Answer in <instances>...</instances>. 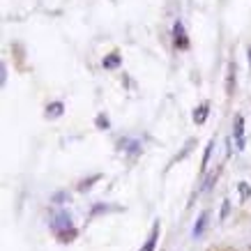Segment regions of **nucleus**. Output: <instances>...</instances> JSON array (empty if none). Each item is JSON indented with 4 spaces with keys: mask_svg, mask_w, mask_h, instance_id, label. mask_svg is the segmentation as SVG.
<instances>
[{
    "mask_svg": "<svg viewBox=\"0 0 251 251\" xmlns=\"http://www.w3.org/2000/svg\"><path fill=\"white\" fill-rule=\"evenodd\" d=\"M51 230L55 233V237H58L60 242H72V240L76 237L72 217H69V212H65V210H60V212H55L53 217H51Z\"/></svg>",
    "mask_w": 251,
    "mask_h": 251,
    "instance_id": "f257e3e1",
    "label": "nucleus"
},
{
    "mask_svg": "<svg viewBox=\"0 0 251 251\" xmlns=\"http://www.w3.org/2000/svg\"><path fill=\"white\" fill-rule=\"evenodd\" d=\"M173 39H175V46H177V49H182V51H187V49H189V39H187V30H184L182 21H175V25H173Z\"/></svg>",
    "mask_w": 251,
    "mask_h": 251,
    "instance_id": "f03ea898",
    "label": "nucleus"
},
{
    "mask_svg": "<svg viewBox=\"0 0 251 251\" xmlns=\"http://www.w3.org/2000/svg\"><path fill=\"white\" fill-rule=\"evenodd\" d=\"M233 136H235V141H237V148L244 150V120L240 113H237L235 120H233Z\"/></svg>",
    "mask_w": 251,
    "mask_h": 251,
    "instance_id": "7ed1b4c3",
    "label": "nucleus"
},
{
    "mask_svg": "<svg viewBox=\"0 0 251 251\" xmlns=\"http://www.w3.org/2000/svg\"><path fill=\"white\" fill-rule=\"evenodd\" d=\"M157 240H159V221H154L152 224V230H150V235H148V240H145V244H143V249L141 251H154Z\"/></svg>",
    "mask_w": 251,
    "mask_h": 251,
    "instance_id": "20e7f679",
    "label": "nucleus"
},
{
    "mask_svg": "<svg viewBox=\"0 0 251 251\" xmlns=\"http://www.w3.org/2000/svg\"><path fill=\"white\" fill-rule=\"evenodd\" d=\"M207 111H210V104H207V101H203V104H201V106L194 111V122H196V125H205Z\"/></svg>",
    "mask_w": 251,
    "mask_h": 251,
    "instance_id": "39448f33",
    "label": "nucleus"
},
{
    "mask_svg": "<svg viewBox=\"0 0 251 251\" xmlns=\"http://www.w3.org/2000/svg\"><path fill=\"white\" fill-rule=\"evenodd\" d=\"M207 217H210L207 212H201V214H198L196 226H194V237H201V235H203V230H205V226H207Z\"/></svg>",
    "mask_w": 251,
    "mask_h": 251,
    "instance_id": "423d86ee",
    "label": "nucleus"
},
{
    "mask_svg": "<svg viewBox=\"0 0 251 251\" xmlns=\"http://www.w3.org/2000/svg\"><path fill=\"white\" fill-rule=\"evenodd\" d=\"M120 62H122L120 53H111V55L104 58V69H118L120 67Z\"/></svg>",
    "mask_w": 251,
    "mask_h": 251,
    "instance_id": "0eeeda50",
    "label": "nucleus"
},
{
    "mask_svg": "<svg viewBox=\"0 0 251 251\" xmlns=\"http://www.w3.org/2000/svg\"><path fill=\"white\" fill-rule=\"evenodd\" d=\"M62 111H65V106H62L60 101H55V104H49V106H46V115H49V118H58V115H62Z\"/></svg>",
    "mask_w": 251,
    "mask_h": 251,
    "instance_id": "6e6552de",
    "label": "nucleus"
},
{
    "mask_svg": "<svg viewBox=\"0 0 251 251\" xmlns=\"http://www.w3.org/2000/svg\"><path fill=\"white\" fill-rule=\"evenodd\" d=\"M237 189H240V196H242V201H247V198L251 196V187L247 182H240V184H237Z\"/></svg>",
    "mask_w": 251,
    "mask_h": 251,
    "instance_id": "1a4fd4ad",
    "label": "nucleus"
},
{
    "mask_svg": "<svg viewBox=\"0 0 251 251\" xmlns=\"http://www.w3.org/2000/svg\"><path fill=\"white\" fill-rule=\"evenodd\" d=\"M212 148H214V141H210V143H207V150H205V157H203V171H207V161H210Z\"/></svg>",
    "mask_w": 251,
    "mask_h": 251,
    "instance_id": "9d476101",
    "label": "nucleus"
},
{
    "mask_svg": "<svg viewBox=\"0 0 251 251\" xmlns=\"http://www.w3.org/2000/svg\"><path fill=\"white\" fill-rule=\"evenodd\" d=\"M233 76H235V65H230V67H228V85H226L228 95L233 92Z\"/></svg>",
    "mask_w": 251,
    "mask_h": 251,
    "instance_id": "9b49d317",
    "label": "nucleus"
},
{
    "mask_svg": "<svg viewBox=\"0 0 251 251\" xmlns=\"http://www.w3.org/2000/svg\"><path fill=\"white\" fill-rule=\"evenodd\" d=\"M230 212V201H224V205H221V221L226 219V214Z\"/></svg>",
    "mask_w": 251,
    "mask_h": 251,
    "instance_id": "f8f14e48",
    "label": "nucleus"
},
{
    "mask_svg": "<svg viewBox=\"0 0 251 251\" xmlns=\"http://www.w3.org/2000/svg\"><path fill=\"white\" fill-rule=\"evenodd\" d=\"M97 127H101V129H104V127H108V118H106V115H99V118H97Z\"/></svg>",
    "mask_w": 251,
    "mask_h": 251,
    "instance_id": "ddd939ff",
    "label": "nucleus"
}]
</instances>
